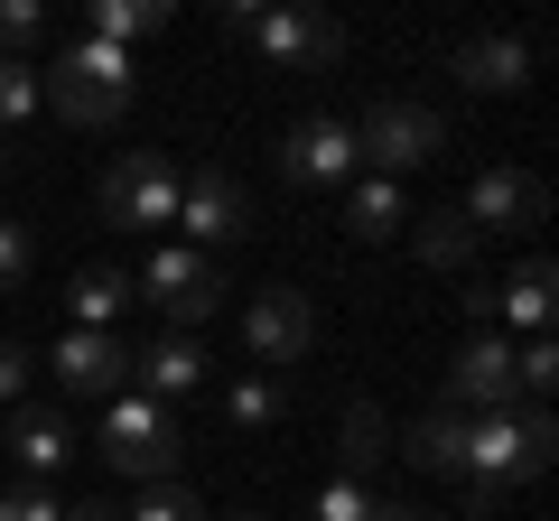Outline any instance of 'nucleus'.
I'll return each mask as SVG.
<instances>
[{"instance_id":"23","label":"nucleus","mask_w":559,"mask_h":521,"mask_svg":"<svg viewBox=\"0 0 559 521\" xmlns=\"http://www.w3.org/2000/svg\"><path fill=\"white\" fill-rule=\"evenodd\" d=\"M150 28H168V10H159V0H103V10H94V38H103V47L150 38Z\"/></svg>"},{"instance_id":"8","label":"nucleus","mask_w":559,"mask_h":521,"mask_svg":"<svg viewBox=\"0 0 559 521\" xmlns=\"http://www.w3.org/2000/svg\"><path fill=\"white\" fill-rule=\"evenodd\" d=\"M355 121L336 112H308L299 131H280V178L289 186H355Z\"/></svg>"},{"instance_id":"30","label":"nucleus","mask_w":559,"mask_h":521,"mask_svg":"<svg viewBox=\"0 0 559 521\" xmlns=\"http://www.w3.org/2000/svg\"><path fill=\"white\" fill-rule=\"evenodd\" d=\"M28 280V223H0V299Z\"/></svg>"},{"instance_id":"7","label":"nucleus","mask_w":559,"mask_h":521,"mask_svg":"<svg viewBox=\"0 0 559 521\" xmlns=\"http://www.w3.org/2000/svg\"><path fill=\"white\" fill-rule=\"evenodd\" d=\"M178 168L159 149H131V159L103 168V223H178Z\"/></svg>"},{"instance_id":"2","label":"nucleus","mask_w":559,"mask_h":521,"mask_svg":"<svg viewBox=\"0 0 559 521\" xmlns=\"http://www.w3.org/2000/svg\"><path fill=\"white\" fill-rule=\"evenodd\" d=\"M103 457L121 465L131 484H178V457H187V420L150 391H121L112 420H103Z\"/></svg>"},{"instance_id":"34","label":"nucleus","mask_w":559,"mask_h":521,"mask_svg":"<svg viewBox=\"0 0 559 521\" xmlns=\"http://www.w3.org/2000/svg\"><path fill=\"white\" fill-rule=\"evenodd\" d=\"M382 521H429V512H411V502H382Z\"/></svg>"},{"instance_id":"12","label":"nucleus","mask_w":559,"mask_h":521,"mask_svg":"<svg viewBox=\"0 0 559 521\" xmlns=\"http://www.w3.org/2000/svg\"><path fill=\"white\" fill-rule=\"evenodd\" d=\"M242 336H252V354H261V363H299V354H308V336H318V317H308L299 289H261V299L242 307Z\"/></svg>"},{"instance_id":"31","label":"nucleus","mask_w":559,"mask_h":521,"mask_svg":"<svg viewBox=\"0 0 559 521\" xmlns=\"http://www.w3.org/2000/svg\"><path fill=\"white\" fill-rule=\"evenodd\" d=\"M38 28H47V10H38V0H0V47H28Z\"/></svg>"},{"instance_id":"3","label":"nucleus","mask_w":559,"mask_h":521,"mask_svg":"<svg viewBox=\"0 0 559 521\" xmlns=\"http://www.w3.org/2000/svg\"><path fill=\"white\" fill-rule=\"evenodd\" d=\"M38 94H57L66 121L103 131V121L131 102V57H121V47H103V38H75V47H57V75H38Z\"/></svg>"},{"instance_id":"20","label":"nucleus","mask_w":559,"mask_h":521,"mask_svg":"<svg viewBox=\"0 0 559 521\" xmlns=\"http://www.w3.org/2000/svg\"><path fill=\"white\" fill-rule=\"evenodd\" d=\"M336 457H345V475H373L382 457H392V428H382V410L373 401H345V428H336Z\"/></svg>"},{"instance_id":"5","label":"nucleus","mask_w":559,"mask_h":521,"mask_svg":"<svg viewBox=\"0 0 559 521\" xmlns=\"http://www.w3.org/2000/svg\"><path fill=\"white\" fill-rule=\"evenodd\" d=\"M234 28H242V38H261L289 75H326V65H345V28L326 20V10H261V0H242Z\"/></svg>"},{"instance_id":"10","label":"nucleus","mask_w":559,"mask_h":521,"mask_svg":"<svg viewBox=\"0 0 559 521\" xmlns=\"http://www.w3.org/2000/svg\"><path fill=\"white\" fill-rule=\"evenodd\" d=\"M476 233H532L540 215H550V186L540 178H522V168H485L476 186H466V205H457Z\"/></svg>"},{"instance_id":"29","label":"nucleus","mask_w":559,"mask_h":521,"mask_svg":"<svg viewBox=\"0 0 559 521\" xmlns=\"http://www.w3.org/2000/svg\"><path fill=\"white\" fill-rule=\"evenodd\" d=\"M0 521H66V512L47 484H20V494H0Z\"/></svg>"},{"instance_id":"28","label":"nucleus","mask_w":559,"mask_h":521,"mask_svg":"<svg viewBox=\"0 0 559 521\" xmlns=\"http://www.w3.org/2000/svg\"><path fill=\"white\" fill-rule=\"evenodd\" d=\"M513 381H522V391H550V381H559V344H550V336L513 344Z\"/></svg>"},{"instance_id":"14","label":"nucleus","mask_w":559,"mask_h":521,"mask_svg":"<svg viewBox=\"0 0 559 521\" xmlns=\"http://www.w3.org/2000/svg\"><path fill=\"white\" fill-rule=\"evenodd\" d=\"M401 457L429 465V475H466V410H419L411 428H401Z\"/></svg>"},{"instance_id":"32","label":"nucleus","mask_w":559,"mask_h":521,"mask_svg":"<svg viewBox=\"0 0 559 521\" xmlns=\"http://www.w3.org/2000/svg\"><path fill=\"white\" fill-rule=\"evenodd\" d=\"M20 381H28V354H20V344H0V401H20Z\"/></svg>"},{"instance_id":"24","label":"nucleus","mask_w":559,"mask_h":521,"mask_svg":"<svg viewBox=\"0 0 559 521\" xmlns=\"http://www.w3.org/2000/svg\"><path fill=\"white\" fill-rule=\"evenodd\" d=\"M224 410H234V428H271V420H280V381H271V373L234 381V401H224Z\"/></svg>"},{"instance_id":"9","label":"nucleus","mask_w":559,"mask_h":521,"mask_svg":"<svg viewBox=\"0 0 559 521\" xmlns=\"http://www.w3.org/2000/svg\"><path fill=\"white\" fill-rule=\"evenodd\" d=\"M448 410H466V420H485V410H522L513 344H503V336H476L457 363H448Z\"/></svg>"},{"instance_id":"16","label":"nucleus","mask_w":559,"mask_h":521,"mask_svg":"<svg viewBox=\"0 0 559 521\" xmlns=\"http://www.w3.org/2000/svg\"><path fill=\"white\" fill-rule=\"evenodd\" d=\"M10 457L28 465V484H47L66 457H75V428H66L57 410H20V420H10Z\"/></svg>"},{"instance_id":"6","label":"nucleus","mask_w":559,"mask_h":521,"mask_svg":"<svg viewBox=\"0 0 559 521\" xmlns=\"http://www.w3.org/2000/svg\"><path fill=\"white\" fill-rule=\"evenodd\" d=\"M448 149V121L429 112V102H373V112L355 121V159H373L382 178H401V168H429Z\"/></svg>"},{"instance_id":"11","label":"nucleus","mask_w":559,"mask_h":521,"mask_svg":"<svg viewBox=\"0 0 559 521\" xmlns=\"http://www.w3.org/2000/svg\"><path fill=\"white\" fill-rule=\"evenodd\" d=\"M178 233H187V252H205V242H234V233H252V205H242V186L224 178V168H197V178L178 186Z\"/></svg>"},{"instance_id":"13","label":"nucleus","mask_w":559,"mask_h":521,"mask_svg":"<svg viewBox=\"0 0 559 521\" xmlns=\"http://www.w3.org/2000/svg\"><path fill=\"white\" fill-rule=\"evenodd\" d=\"M57 381L66 391H121V381H131V344L75 326V336H57Z\"/></svg>"},{"instance_id":"19","label":"nucleus","mask_w":559,"mask_h":521,"mask_svg":"<svg viewBox=\"0 0 559 521\" xmlns=\"http://www.w3.org/2000/svg\"><path fill=\"white\" fill-rule=\"evenodd\" d=\"M495 317H513V326H532V336H550V260H540V252L495 289Z\"/></svg>"},{"instance_id":"22","label":"nucleus","mask_w":559,"mask_h":521,"mask_svg":"<svg viewBox=\"0 0 559 521\" xmlns=\"http://www.w3.org/2000/svg\"><path fill=\"white\" fill-rule=\"evenodd\" d=\"M66 307H75L94 336H112V317L131 307V270H75V289H66Z\"/></svg>"},{"instance_id":"35","label":"nucleus","mask_w":559,"mask_h":521,"mask_svg":"<svg viewBox=\"0 0 559 521\" xmlns=\"http://www.w3.org/2000/svg\"><path fill=\"white\" fill-rule=\"evenodd\" d=\"M234 521H261V512H234Z\"/></svg>"},{"instance_id":"25","label":"nucleus","mask_w":559,"mask_h":521,"mask_svg":"<svg viewBox=\"0 0 559 521\" xmlns=\"http://www.w3.org/2000/svg\"><path fill=\"white\" fill-rule=\"evenodd\" d=\"M28 112H38V65L0 57V131H10V121H28Z\"/></svg>"},{"instance_id":"18","label":"nucleus","mask_w":559,"mask_h":521,"mask_svg":"<svg viewBox=\"0 0 559 521\" xmlns=\"http://www.w3.org/2000/svg\"><path fill=\"white\" fill-rule=\"evenodd\" d=\"M131 373L150 381V401H178V391H197V381H205V354L187 336H159L150 354H131Z\"/></svg>"},{"instance_id":"1","label":"nucleus","mask_w":559,"mask_h":521,"mask_svg":"<svg viewBox=\"0 0 559 521\" xmlns=\"http://www.w3.org/2000/svg\"><path fill=\"white\" fill-rule=\"evenodd\" d=\"M559 457V420L550 410H485V420H466V484H495V494H513V484L550 475Z\"/></svg>"},{"instance_id":"4","label":"nucleus","mask_w":559,"mask_h":521,"mask_svg":"<svg viewBox=\"0 0 559 521\" xmlns=\"http://www.w3.org/2000/svg\"><path fill=\"white\" fill-rule=\"evenodd\" d=\"M140 299H150V307L187 336V326H205V317L224 307V270H215L205 252H187V242H168V252L140 260Z\"/></svg>"},{"instance_id":"27","label":"nucleus","mask_w":559,"mask_h":521,"mask_svg":"<svg viewBox=\"0 0 559 521\" xmlns=\"http://www.w3.org/2000/svg\"><path fill=\"white\" fill-rule=\"evenodd\" d=\"M318 521H382V502L364 494L355 475H336V484H326V494H318Z\"/></svg>"},{"instance_id":"21","label":"nucleus","mask_w":559,"mask_h":521,"mask_svg":"<svg viewBox=\"0 0 559 521\" xmlns=\"http://www.w3.org/2000/svg\"><path fill=\"white\" fill-rule=\"evenodd\" d=\"M345 223H355V242H382L411 223V205H401L392 178H355V196H345Z\"/></svg>"},{"instance_id":"33","label":"nucleus","mask_w":559,"mask_h":521,"mask_svg":"<svg viewBox=\"0 0 559 521\" xmlns=\"http://www.w3.org/2000/svg\"><path fill=\"white\" fill-rule=\"evenodd\" d=\"M66 521H121V512H112V502H75V512H66Z\"/></svg>"},{"instance_id":"15","label":"nucleus","mask_w":559,"mask_h":521,"mask_svg":"<svg viewBox=\"0 0 559 521\" xmlns=\"http://www.w3.org/2000/svg\"><path fill=\"white\" fill-rule=\"evenodd\" d=\"M457 84H476V94H513V84H532V47H522V38H466L457 47Z\"/></svg>"},{"instance_id":"26","label":"nucleus","mask_w":559,"mask_h":521,"mask_svg":"<svg viewBox=\"0 0 559 521\" xmlns=\"http://www.w3.org/2000/svg\"><path fill=\"white\" fill-rule=\"evenodd\" d=\"M131 521H205V502L187 494V484H150V494L131 502Z\"/></svg>"},{"instance_id":"17","label":"nucleus","mask_w":559,"mask_h":521,"mask_svg":"<svg viewBox=\"0 0 559 521\" xmlns=\"http://www.w3.org/2000/svg\"><path fill=\"white\" fill-rule=\"evenodd\" d=\"M411 223H419L411 242H419V260H429V270H466V260H476V242H485L457 205H429V215H411Z\"/></svg>"}]
</instances>
